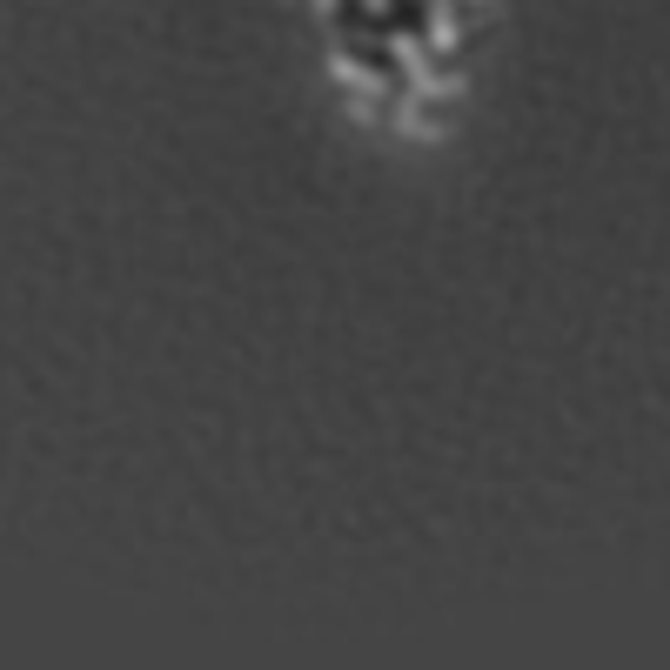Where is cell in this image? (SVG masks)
<instances>
[{
    "label": "cell",
    "instance_id": "6da1fadb",
    "mask_svg": "<svg viewBox=\"0 0 670 670\" xmlns=\"http://www.w3.org/2000/svg\"><path fill=\"white\" fill-rule=\"evenodd\" d=\"M423 41L436 47V54H456V47H463V21H456L449 7H436V14H429V34H423Z\"/></svg>",
    "mask_w": 670,
    "mask_h": 670
},
{
    "label": "cell",
    "instance_id": "7a4b0ae2",
    "mask_svg": "<svg viewBox=\"0 0 670 670\" xmlns=\"http://www.w3.org/2000/svg\"><path fill=\"white\" fill-rule=\"evenodd\" d=\"M315 7H335V0H315Z\"/></svg>",
    "mask_w": 670,
    "mask_h": 670
}]
</instances>
